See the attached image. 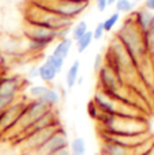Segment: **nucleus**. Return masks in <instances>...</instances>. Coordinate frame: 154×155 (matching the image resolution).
Segmentation results:
<instances>
[{"label":"nucleus","instance_id":"obj_1","mask_svg":"<svg viewBox=\"0 0 154 155\" xmlns=\"http://www.w3.org/2000/svg\"><path fill=\"white\" fill-rule=\"evenodd\" d=\"M115 37L124 46L136 70L149 60L146 44H145V34L138 29L131 15L123 21L120 29L115 33Z\"/></svg>","mask_w":154,"mask_h":155},{"label":"nucleus","instance_id":"obj_2","mask_svg":"<svg viewBox=\"0 0 154 155\" xmlns=\"http://www.w3.org/2000/svg\"><path fill=\"white\" fill-rule=\"evenodd\" d=\"M98 124L101 127V134L141 135L149 132V123L145 116L128 117V116H111L102 113Z\"/></svg>","mask_w":154,"mask_h":155},{"label":"nucleus","instance_id":"obj_3","mask_svg":"<svg viewBox=\"0 0 154 155\" xmlns=\"http://www.w3.org/2000/svg\"><path fill=\"white\" fill-rule=\"evenodd\" d=\"M25 21L30 22V23L38 25V26L46 27V29L53 30V31H60V30L67 29V27H72V23H74V21L63 18V16L41 7L37 3H34L29 8V11L26 12Z\"/></svg>","mask_w":154,"mask_h":155},{"label":"nucleus","instance_id":"obj_4","mask_svg":"<svg viewBox=\"0 0 154 155\" xmlns=\"http://www.w3.org/2000/svg\"><path fill=\"white\" fill-rule=\"evenodd\" d=\"M37 4L63 16V18L75 21L79 15H82L86 11L90 2H86V0H45V2H40Z\"/></svg>","mask_w":154,"mask_h":155},{"label":"nucleus","instance_id":"obj_5","mask_svg":"<svg viewBox=\"0 0 154 155\" xmlns=\"http://www.w3.org/2000/svg\"><path fill=\"white\" fill-rule=\"evenodd\" d=\"M68 144H70V142H68L67 132L63 127H59L55 131V134L42 146H40L38 148H35L34 151L29 153L27 155H49L59 150H63V148H67Z\"/></svg>","mask_w":154,"mask_h":155},{"label":"nucleus","instance_id":"obj_6","mask_svg":"<svg viewBox=\"0 0 154 155\" xmlns=\"http://www.w3.org/2000/svg\"><path fill=\"white\" fill-rule=\"evenodd\" d=\"M135 25L138 26V29L141 30L142 33H147L150 29L154 26V12L149 11L147 8H145L143 5L142 7H138L132 11L131 14Z\"/></svg>","mask_w":154,"mask_h":155},{"label":"nucleus","instance_id":"obj_7","mask_svg":"<svg viewBox=\"0 0 154 155\" xmlns=\"http://www.w3.org/2000/svg\"><path fill=\"white\" fill-rule=\"evenodd\" d=\"M23 52V41L12 34H0V53L19 54Z\"/></svg>","mask_w":154,"mask_h":155},{"label":"nucleus","instance_id":"obj_8","mask_svg":"<svg viewBox=\"0 0 154 155\" xmlns=\"http://www.w3.org/2000/svg\"><path fill=\"white\" fill-rule=\"evenodd\" d=\"M100 153L102 155H134L132 148H127L124 146H120L117 143L104 140L101 142Z\"/></svg>","mask_w":154,"mask_h":155},{"label":"nucleus","instance_id":"obj_9","mask_svg":"<svg viewBox=\"0 0 154 155\" xmlns=\"http://www.w3.org/2000/svg\"><path fill=\"white\" fill-rule=\"evenodd\" d=\"M72 45H74V41H72V38H70V37L59 40V42H57L56 46L53 48L52 54L65 60L68 57V54H70V51H71V48H72Z\"/></svg>","mask_w":154,"mask_h":155},{"label":"nucleus","instance_id":"obj_10","mask_svg":"<svg viewBox=\"0 0 154 155\" xmlns=\"http://www.w3.org/2000/svg\"><path fill=\"white\" fill-rule=\"evenodd\" d=\"M79 71H81V63L78 60H75L70 65L67 74H65V84H67L68 88H72L76 84V80L79 78Z\"/></svg>","mask_w":154,"mask_h":155},{"label":"nucleus","instance_id":"obj_11","mask_svg":"<svg viewBox=\"0 0 154 155\" xmlns=\"http://www.w3.org/2000/svg\"><path fill=\"white\" fill-rule=\"evenodd\" d=\"M40 99L46 106H49L51 109H55V106L60 102V94H59V91H56L55 88L48 87V90L45 91V94H44Z\"/></svg>","mask_w":154,"mask_h":155},{"label":"nucleus","instance_id":"obj_12","mask_svg":"<svg viewBox=\"0 0 154 155\" xmlns=\"http://www.w3.org/2000/svg\"><path fill=\"white\" fill-rule=\"evenodd\" d=\"M38 72H40V79L44 83H52L56 78V71L51 67L46 61H44L41 65H38Z\"/></svg>","mask_w":154,"mask_h":155},{"label":"nucleus","instance_id":"obj_13","mask_svg":"<svg viewBox=\"0 0 154 155\" xmlns=\"http://www.w3.org/2000/svg\"><path fill=\"white\" fill-rule=\"evenodd\" d=\"M71 155H86V142L83 137H74L68 144Z\"/></svg>","mask_w":154,"mask_h":155},{"label":"nucleus","instance_id":"obj_14","mask_svg":"<svg viewBox=\"0 0 154 155\" xmlns=\"http://www.w3.org/2000/svg\"><path fill=\"white\" fill-rule=\"evenodd\" d=\"M89 31V26H87L86 21H78V23H75V26L71 27V35H72V41H78L81 37H83L86 33Z\"/></svg>","mask_w":154,"mask_h":155},{"label":"nucleus","instance_id":"obj_15","mask_svg":"<svg viewBox=\"0 0 154 155\" xmlns=\"http://www.w3.org/2000/svg\"><path fill=\"white\" fill-rule=\"evenodd\" d=\"M93 41H94L93 40V33H92V30H89L83 37H81L78 41H75V46H76L78 53H83V52L92 45Z\"/></svg>","mask_w":154,"mask_h":155},{"label":"nucleus","instance_id":"obj_16","mask_svg":"<svg viewBox=\"0 0 154 155\" xmlns=\"http://www.w3.org/2000/svg\"><path fill=\"white\" fill-rule=\"evenodd\" d=\"M115 8H116V12L119 14H130L135 10V2H130V0H116L115 3Z\"/></svg>","mask_w":154,"mask_h":155},{"label":"nucleus","instance_id":"obj_17","mask_svg":"<svg viewBox=\"0 0 154 155\" xmlns=\"http://www.w3.org/2000/svg\"><path fill=\"white\" fill-rule=\"evenodd\" d=\"M119 21H120V14L119 12H116V11H115L113 14H111V15H109L108 18L102 22V23H104V29H105V33H111L112 30L115 29V26L119 23Z\"/></svg>","mask_w":154,"mask_h":155},{"label":"nucleus","instance_id":"obj_18","mask_svg":"<svg viewBox=\"0 0 154 155\" xmlns=\"http://www.w3.org/2000/svg\"><path fill=\"white\" fill-rule=\"evenodd\" d=\"M45 61L48 63L49 65H51L52 68H53L55 71H56V74H60L63 70V67H64V60L60 59V57H56L55 54H48L45 59Z\"/></svg>","mask_w":154,"mask_h":155},{"label":"nucleus","instance_id":"obj_19","mask_svg":"<svg viewBox=\"0 0 154 155\" xmlns=\"http://www.w3.org/2000/svg\"><path fill=\"white\" fill-rule=\"evenodd\" d=\"M49 86L46 84H35V86H32L29 88V98L30 99H40L41 97L45 94V91L48 90Z\"/></svg>","mask_w":154,"mask_h":155},{"label":"nucleus","instance_id":"obj_20","mask_svg":"<svg viewBox=\"0 0 154 155\" xmlns=\"http://www.w3.org/2000/svg\"><path fill=\"white\" fill-rule=\"evenodd\" d=\"M145 44L147 49V56L154 57V26L147 33H145Z\"/></svg>","mask_w":154,"mask_h":155},{"label":"nucleus","instance_id":"obj_21","mask_svg":"<svg viewBox=\"0 0 154 155\" xmlns=\"http://www.w3.org/2000/svg\"><path fill=\"white\" fill-rule=\"evenodd\" d=\"M87 114H89L90 118H93V120L98 121L100 120V117L102 116V113H101V110L97 107V105L94 104L93 101H90L89 104H87Z\"/></svg>","mask_w":154,"mask_h":155},{"label":"nucleus","instance_id":"obj_22","mask_svg":"<svg viewBox=\"0 0 154 155\" xmlns=\"http://www.w3.org/2000/svg\"><path fill=\"white\" fill-rule=\"evenodd\" d=\"M93 40L94 41H100L101 38L104 37V34H105V29H104V23L102 22H98L97 26H95V29L93 30Z\"/></svg>","mask_w":154,"mask_h":155},{"label":"nucleus","instance_id":"obj_23","mask_svg":"<svg viewBox=\"0 0 154 155\" xmlns=\"http://www.w3.org/2000/svg\"><path fill=\"white\" fill-rule=\"evenodd\" d=\"M102 65H104V54L97 53L94 56V61H93V71H94V74H98V71L101 70Z\"/></svg>","mask_w":154,"mask_h":155},{"label":"nucleus","instance_id":"obj_24","mask_svg":"<svg viewBox=\"0 0 154 155\" xmlns=\"http://www.w3.org/2000/svg\"><path fill=\"white\" fill-rule=\"evenodd\" d=\"M95 7L100 12H104L108 7V0H95Z\"/></svg>","mask_w":154,"mask_h":155},{"label":"nucleus","instance_id":"obj_25","mask_svg":"<svg viewBox=\"0 0 154 155\" xmlns=\"http://www.w3.org/2000/svg\"><path fill=\"white\" fill-rule=\"evenodd\" d=\"M27 76L30 79H40V72H38V67H32L27 72Z\"/></svg>","mask_w":154,"mask_h":155},{"label":"nucleus","instance_id":"obj_26","mask_svg":"<svg viewBox=\"0 0 154 155\" xmlns=\"http://www.w3.org/2000/svg\"><path fill=\"white\" fill-rule=\"evenodd\" d=\"M143 7L147 8L149 11H152V12H154V0H145Z\"/></svg>","mask_w":154,"mask_h":155},{"label":"nucleus","instance_id":"obj_27","mask_svg":"<svg viewBox=\"0 0 154 155\" xmlns=\"http://www.w3.org/2000/svg\"><path fill=\"white\" fill-rule=\"evenodd\" d=\"M49 155H71V154H70V150H68V147H67V148H63V150L56 151V153H52Z\"/></svg>","mask_w":154,"mask_h":155},{"label":"nucleus","instance_id":"obj_28","mask_svg":"<svg viewBox=\"0 0 154 155\" xmlns=\"http://www.w3.org/2000/svg\"><path fill=\"white\" fill-rule=\"evenodd\" d=\"M4 59H5V56L3 53H0V68H2L3 64H4Z\"/></svg>","mask_w":154,"mask_h":155},{"label":"nucleus","instance_id":"obj_29","mask_svg":"<svg viewBox=\"0 0 154 155\" xmlns=\"http://www.w3.org/2000/svg\"><path fill=\"white\" fill-rule=\"evenodd\" d=\"M116 3V0H108V5H113Z\"/></svg>","mask_w":154,"mask_h":155},{"label":"nucleus","instance_id":"obj_30","mask_svg":"<svg viewBox=\"0 0 154 155\" xmlns=\"http://www.w3.org/2000/svg\"><path fill=\"white\" fill-rule=\"evenodd\" d=\"M134 2H135V3H143L145 0H134Z\"/></svg>","mask_w":154,"mask_h":155},{"label":"nucleus","instance_id":"obj_31","mask_svg":"<svg viewBox=\"0 0 154 155\" xmlns=\"http://www.w3.org/2000/svg\"><path fill=\"white\" fill-rule=\"evenodd\" d=\"M93 155H102V154H101V153H100V151H98V153H94V154H93Z\"/></svg>","mask_w":154,"mask_h":155},{"label":"nucleus","instance_id":"obj_32","mask_svg":"<svg viewBox=\"0 0 154 155\" xmlns=\"http://www.w3.org/2000/svg\"><path fill=\"white\" fill-rule=\"evenodd\" d=\"M130 2H134V0H130Z\"/></svg>","mask_w":154,"mask_h":155}]
</instances>
